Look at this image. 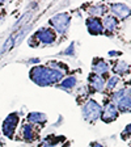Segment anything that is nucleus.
<instances>
[{"mask_svg": "<svg viewBox=\"0 0 131 147\" xmlns=\"http://www.w3.org/2000/svg\"><path fill=\"white\" fill-rule=\"evenodd\" d=\"M30 80H33L37 86L47 87L52 86L55 83H59L63 79L64 74L58 70H54L50 66H36L30 70Z\"/></svg>", "mask_w": 131, "mask_h": 147, "instance_id": "obj_1", "label": "nucleus"}, {"mask_svg": "<svg viewBox=\"0 0 131 147\" xmlns=\"http://www.w3.org/2000/svg\"><path fill=\"white\" fill-rule=\"evenodd\" d=\"M101 107L98 105V102L93 98L88 100L87 102H84L83 107V117L85 121H88L89 123H95L98 118L101 117Z\"/></svg>", "mask_w": 131, "mask_h": 147, "instance_id": "obj_2", "label": "nucleus"}, {"mask_svg": "<svg viewBox=\"0 0 131 147\" xmlns=\"http://www.w3.org/2000/svg\"><path fill=\"white\" fill-rule=\"evenodd\" d=\"M70 24H71V16L68 15L67 12L58 13V15L52 16V17L50 18L51 29L55 33H59V34L66 33L68 26H70Z\"/></svg>", "mask_w": 131, "mask_h": 147, "instance_id": "obj_3", "label": "nucleus"}, {"mask_svg": "<svg viewBox=\"0 0 131 147\" xmlns=\"http://www.w3.org/2000/svg\"><path fill=\"white\" fill-rule=\"evenodd\" d=\"M34 40H37L42 45H51L56 40V33L52 30L51 28H41L34 33Z\"/></svg>", "mask_w": 131, "mask_h": 147, "instance_id": "obj_4", "label": "nucleus"}, {"mask_svg": "<svg viewBox=\"0 0 131 147\" xmlns=\"http://www.w3.org/2000/svg\"><path fill=\"white\" fill-rule=\"evenodd\" d=\"M18 121H20V117H18L17 113H11L3 122V134L5 135L7 138H12L13 134H15V130L18 125Z\"/></svg>", "mask_w": 131, "mask_h": 147, "instance_id": "obj_5", "label": "nucleus"}, {"mask_svg": "<svg viewBox=\"0 0 131 147\" xmlns=\"http://www.w3.org/2000/svg\"><path fill=\"white\" fill-rule=\"evenodd\" d=\"M100 118L106 123L113 122V121H116V119L118 118V109H117V107L114 105V102L107 101L106 104H105L104 109L101 110V117Z\"/></svg>", "mask_w": 131, "mask_h": 147, "instance_id": "obj_6", "label": "nucleus"}, {"mask_svg": "<svg viewBox=\"0 0 131 147\" xmlns=\"http://www.w3.org/2000/svg\"><path fill=\"white\" fill-rule=\"evenodd\" d=\"M85 26H87V29H88L89 34L98 36V34L104 33L102 22H101V20L100 18H97V17H88L85 20Z\"/></svg>", "mask_w": 131, "mask_h": 147, "instance_id": "obj_7", "label": "nucleus"}, {"mask_svg": "<svg viewBox=\"0 0 131 147\" xmlns=\"http://www.w3.org/2000/svg\"><path fill=\"white\" fill-rule=\"evenodd\" d=\"M110 66L104 58H95L93 63H92V74L100 75V76H105V74H107Z\"/></svg>", "mask_w": 131, "mask_h": 147, "instance_id": "obj_8", "label": "nucleus"}, {"mask_svg": "<svg viewBox=\"0 0 131 147\" xmlns=\"http://www.w3.org/2000/svg\"><path fill=\"white\" fill-rule=\"evenodd\" d=\"M110 11L112 15L116 18H126L130 16V7L126 5L123 3H116V4H110Z\"/></svg>", "mask_w": 131, "mask_h": 147, "instance_id": "obj_9", "label": "nucleus"}, {"mask_svg": "<svg viewBox=\"0 0 131 147\" xmlns=\"http://www.w3.org/2000/svg\"><path fill=\"white\" fill-rule=\"evenodd\" d=\"M88 84L93 92H104L105 89L104 78L100 75H96V74H91L88 76Z\"/></svg>", "mask_w": 131, "mask_h": 147, "instance_id": "obj_10", "label": "nucleus"}, {"mask_svg": "<svg viewBox=\"0 0 131 147\" xmlns=\"http://www.w3.org/2000/svg\"><path fill=\"white\" fill-rule=\"evenodd\" d=\"M102 28H104V32H116V29L118 28V24H119V20L116 18L113 15H106L102 20Z\"/></svg>", "mask_w": 131, "mask_h": 147, "instance_id": "obj_11", "label": "nucleus"}, {"mask_svg": "<svg viewBox=\"0 0 131 147\" xmlns=\"http://www.w3.org/2000/svg\"><path fill=\"white\" fill-rule=\"evenodd\" d=\"M87 12L91 15V17H100V16H104L106 13V5L101 3H96V4H88V8H87Z\"/></svg>", "mask_w": 131, "mask_h": 147, "instance_id": "obj_12", "label": "nucleus"}, {"mask_svg": "<svg viewBox=\"0 0 131 147\" xmlns=\"http://www.w3.org/2000/svg\"><path fill=\"white\" fill-rule=\"evenodd\" d=\"M21 137L26 142H33L37 138V133H36L34 126L30 125V123H25L21 127Z\"/></svg>", "mask_w": 131, "mask_h": 147, "instance_id": "obj_13", "label": "nucleus"}, {"mask_svg": "<svg viewBox=\"0 0 131 147\" xmlns=\"http://www.w3.org/2000/svg\"><path fill=\"white\" fill-rule=\"evenodd\" d=\"M28 121L30 122V125H45L47 122V117L45 113H40V112H32L28 114Z\"/></svg>", "mask_w": 131, "mask_h": 147, "instance_id": "obj_14", "label": "nucleus"}, {"mask_svg": "<svg viewBox=\"0 0 131 147\" xmlns=\"http://www.w3.org/2000/svg\"><path fill=\"white\" fill-rule=\"evenodd\" d=\"M113 71L116 74V76H125L127 75L128 71H130V67H128V63L125 61H118L116 62V64L113 66Z\"/></svg>", "mask_w": 131, "mask_h": 147, "instance_id": "obj_15", "label": "nucleus"}, {"mask_svg": "<svg viewBox=\"0 0 131 147\" xmlns=\"http://www.w3.org/2000/svg\"><path fill=\"white\" fill-rule=\"evenodd\" d=\"M76 83H77V79L75 76H68V78H66V79H62L60 84H59L58 87L62 89H64V91H70V89L75 88Z\"/></svg>", "mask_w": 131, "mask_h": 147, "instance_id": "obj_16", "label": "nucleus"}, {"mask_svg": "<svg viewBox=\"0 0 131 147\" xmlns=\"http://www.w3.org/2000/svg\"><path fill=\"white\" fill-rule=\"evenodd\" d=\"M119 82H121V79H119L118 76H116V75H113V76H109L107 82L105 83V88L109 89V91H113V89L117 88V86L119 84Z\"/></svg>", "mask_w": 131, "mask_h": 147, "instance_id": "obj_17", "label": "nucleus"}, {"mask_svg": "<svg viewBox=\"0 0 131 147\" xmlns=\"http://www.w3.org/2000/svg\"><path fill=\"white\" fill-rule=\"evenodd\" d=\"M73 53H75V45H73V43H71V45L68 46L64 51H62V54H64V55H73Z\"/></svg>", "mask_w": 131, "mask_h": 147, "instance_id": "obj_18", "label": "nucleus"}, {"mask_svg": "<svg viewBox=\"0 0 131 147\" xmlns=\"http://www.w3.org/2000/svg\"><path fill=\"white\" fill-rule=\"evenodd\" d=\"M125 135H127L126 138L130 137V125H127V127L125 129V131H123V134H122V138H125Z\"/></svg>", "mask_w": 131, "mask_h": 147, "instance_id": "obj_19", "label": "nucleus"}, {"mask_svg": "<svg viewBox=\"0 0 131 147\" xmlns=\"http://www.w3.org/2000/svg\"><path fill=\"white\" fill-rule=\"evenodd\" d=\"M122 54V53L121 51H114V50H112V51H109V57H114V55H116V57H119V55Z\"/></svg>", "mask_w": 131, "mask_h": 147, "instance_id": "obj_20", "label": "nucleus"}, {"mask_svg": "<svg viewBox=\"0 0 131 147\" xmlns=\"http://www.w3.org/2000/svg\"><path fill=\"white\" fill-rule=\"evenodd\" d=\"M92 146H93V147H105V146H102V144L97 143V142H95V143H92Z\"/></svg>", "mask_w": 131, "mask_h": 147, "instance_id": "obj_21", "label": "nucleus"}, {"mask_svg": "<svg viewBox=\"0 0 131 147\" xmlns=\"http://www.w3.org/2000/svg\"><path fill=\"white\" fill-rule=\"evenodd\" d=\"M1 4H3V3H1V1H0V5H1Z\"/></svg>", "mask_w": 131, "mask_h": 147, "instance_id": "obj_22", "label": "nucleus"}]
</instances>
